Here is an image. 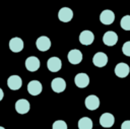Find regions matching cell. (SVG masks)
Instances as JSON below:
<instances>
[{"instance_id": "cell-11", "label": "cell", "mask_w": 130, "mask_h": 129, "mask_svg": "<svg viewBox=\"0 0 130 129\" xmlns=\"http://www.w3.org/2000/svg\"><path fill=\"white\" fill-rule=\"evenodd\" d=\"M29 103L25 99H19L15 103V110L18 114H26L29 111Z\"/></svg>"}, {"instance_id": "cell-10", "label": "cell", "mask_w": 130, "mask_h": 129, "mask_svg": "<svg viewBox=\"0 0 130 129\" xmlns=\"http://www.w3.org/2000/svg\"><path fill=\"white\" fill-rule=\"evenodd\" d=\"M7 85L11 90H17L22 85V80L18 75H11L7 79Z\"/></svg>"}, {"instance_id": "cell-2", "label": "cell", "mask_w": 130, "mask_h": 129, "mask_svg": "<svg viewBox=\"0 0 130 129\" xmlns=\"http://www.w3.org/2000/svg\"><path fill=\"white\" fill-rule=\"evenodd\" d=\"M36 46L37 48L42 51V52H45V51H48L50 48H51V41L48 37L46 36H41L37 39L36 41Z\"/></svg>"}, {"instance_id": "cell-22", "label": "cell", "mask_w": 130, "mask_h": 129, "mask_svg": "<svg viewBox=\"0 0 130 129\" xmlns=\"http://www.w3.org/2000/svg\"><path fill=\"white\" fill-rule=\"evenodd\" d=\"M122 52L125 56H128L130 57V41L126 42L123 44V47H122Z\"/></svg>"}, {"instance_id": "cell-5", "label": "cell", "mask_w": 130, "mask_h": 129, "mask_svg": "<svg viewBox=\"0 0 130 129\" xmlns=\"http://www.w3.org/2000/svg\"><path fill=\"white\" fill-rule=\"evenodd\" d=\"M129 72H130V67L124 62L118 63L115 67V74L120 78L126 77L129 74Z\"/></svg>"}, {"instance_id": "cell-21", "label": "cell", "mask_w": 130, "mask_h": 129, "mask_svg": "<svg viewBox=\"0 0 130 129\" xmlns=\"http://www.w3.org/2000/svg\"><path fill=\"white\" fill-rule=\"evenodd\" d=\"M52 129H67V124L63 120H57L53 123Z\"/></svg>"}, {"instance_id": "cell-18", "label": "cell", "mask_w": 130, "mask_h": 129, "mask_svg": "<svg viewBox=\"0 0 130 129\" xmlns=\"http://www.w3.org/2000/svg\"><path fill=\"white\" fill-rule=\"evenodd\" d=\"M9 49L14 53L20 52L23 49V41L20 38H17V37L12 38L9 41Z\"/></svg>"}, {"instance_id": "cell-14", "label": "cell", "mask_w": 130, "mask_h": 129, "mask_svg": "<svg viewBox=\"0 0 130 129\" xmlns=\"http://www.w3.org/2000/svg\"><path fill=\"white\" fill-rule=\"evenodd\" d=\"M103 42L106 46H114L118 42V35L115 31H107L103 36Z\"/></svg>"}, {"instance_id": "cell-15", "label": "cell", "mask_w": 130, "mask_h": 129, "mask_svg": "<svg viewBox=\"0 0 130 129\" xmlns=\"http://www.w3.org/2000/svg\"><path fill=\"white\" fill-rule=\"evenodd\" d=\"M25 67L28 71L35 72L40 68V60L35 56H30L25 60Z\"/></svg>"}, {"instance_id": "cell-25", "label": "cell", "mask_w": 130, "mask_h": 129, "mask_svg": "<svg viewBox=\"0 0 130 129\" xmlns=\"http://www.w3.org/2000/svg\"><path fill=\"white\" fill-rule=\"evenodd\" d=\"M0 129H5V128H3L2 126H0Z\"/></svg>"}, {"instance_id": "cell-17", "label": "cell", "mask_w": 130, "mask_h": 129, "mask_svg": "<svg viewBox=\"0 0 130 129\" xmlns=\"http://www.w3.org/2000/svg\"><path fill=\"white\" fill-rule=\"evenodd\" d=\"M68 61L71 63V64H79L82 60V53L77 50V49H73V50H70L68 55Z\"/></svg>"}, {"instance_id": "cell-20", "label": "cell", "mask_w": 130, "mask_h": 129, "mask_svg": "<svg viewBox=\"0 0 130 129\" xmlns=\"http://www.w3.org/2000/svg\"><path fill=\"white\" fill-rule=\"evenodd\" d=\"M120 25L124 30H130V15H125L121 18Z\"/></svg>"}, {"instance_id": "cell-1", "label": "cell", "mask_w": 130, "mask_h": 129, "mask_svg": "<svg viewBox=\"0 0 130 129\" xmlns=\"http://www.w3.org/2000/svg\"><path fill=\"white\" fill-rule=\"evenodd\" d=\"M100 20L103 24H106V25H109V24H112L115 20V14L112 10L110 9H106V10H103L100 14Z\"/></svg>"}, {"instance_id": "cell-16", "label": "cell", "mask_w": 130, "mask_h": 129, "mask_svg": "<svg viewBox=\"0 0 130 129\" xmlns=\"http://www.w3.org/2000/svg\"><path fill=\"white\" fill-rule=\"evenodd\" d=\"M114 123H115V117L111 113H104L100 117V124L105 128L112 127Z\"/></svg>"}, {"instance_id": "cell-4", "label": "cell", "mask_w": 130, "mask_h": 129, "mask_svg": "<svg viewBox=\"0 0 130 129\" xmlns=\"http://www.w3.org/2000/svg\"><path fill=\"white\" fill-rule=\"evenodd\" d=\"M47 67L51 72H58L62 67V62L58 57H51L47 61Z\"/></svg>"}, {"instance_id": "cell-9", "label": "cell", "mask_w": 130, "mask_h": 129, "mask_svg": "<svg viewBox=\"0 0 130 129\" xmlns=\"http://www.w3.org/2000/svg\"><path fill=\"white\" fill-rule=\"evenodd\" d=\"M73 17V11L69 7H62L58 12V18L62 22H69Z\"/></svg>"}, {"instance_id": "cell-3", "label": "cell", "mask_w": 130, "mask_h": 129, "mask_svg": "<svg viewBox=\"0 0 130 129\" xmlns=\"http://www.w3.org/2000/svg\"><path fill=\"white\" fill-rule=\"evenodd\" d=\"M92 63L96 67H104L108 63V56L103 52H98L93 55Z\"/></svg>"}, {"instance_id": "cell-12", "label": "cell", "mask_w": 130, "mask_h": 129, "mask_svg": "<svg viewBox=\"0 0 130 129\" xmlns=\"http://www.w3.org/2000/svg\"><path fill=\"white\" fill-rule=\"evenodd\" d=\"M94 40V35L90 31V30H82L79 35V42L82 44V45H85V46H88L90 44H92Z\"/></svg>"}, {"instance_id": "cell-6", "label": "cell", "mask_w": 130, "mask_h": 129, "mask_svg": "<svg viewBox=\"0 0 130 129\" xmlns=\"http://www.w3.org/2000/svg\"><path fill=\"white\" fill-rule=\"evenodd\" d=\"M74 82H75L77 87L84 88L89 84V77L86 73H78L75 75Z\"/></svg>"}, {"instance_id": "cell-24", "label": "cell", "mask_w": 130, "mask_h": 129, "mask_svg": "<svg viewBox=\"0 0 130 129\" xmlns=\"http://www.w3.org/2000/svg\"><path fill=\"white\" fill-rule=\"evenodd\" d=\"M3 96H4V92H3L2 88H0V101L3 99Z\"/></svg>"}, {"instance_id": "cell-23", "label": "cell", "mask_w": 130, "mask_h": 129, "mask_svg": "<svg viewBox=\"0 0 130 129\" xmlns=\"http://www.w3.org/2000/svg\"><path fill=\"white\" fill-rule=\"evenodd\" d=\"M121 129H130V120H126L122 123Z\"/></svg>"}, {"instance_id": "cell-7", "label": "cell", "mask_w": 130, "mask_h": 129, "mask_svg": "<svg viewBox=\"0 0 130 129\" xmlns=\"http://www.w3.org/2000/svg\"><path fill=\"white\" fill-rule=\"evenodd\" d=\"M43 90V86L42 83L38 80H31L28 82L27 84V91L29 94L31 95H38L42 92Z\"/></svg>"}, {"instance_id": "cell-19", "label": "cell", "mask_w": 130, "mask_h": 129, "mask_svg": "<svg viewBox=\"0 0 130 129\" xmlns=\"http://www.w3.org/2000/svg\"><path fill=\"white\" fill-rule=\"evenodd\" d=\"M78 129H92V121L88 117H82L78 121Z\"/></svg>"}, {"instance_id": "cell-8", "label": "cell", "mask_w": 130, "mask_h": 129, "mask_svg": "<svg viewBox=\"0 0 130 129\" xmlns=\"http://www.w3.org/2000/svg\"><path fill=\"white\" fill-rule=\"evenodd\" d=\"M84 104H85V107L90 110V111H93V110H96L99 107H100V100L96 95L94 94H89L86 96L85 101H84Z\"/></svg>"}, {"instance_id": "cell-13", "label": "cell", "mask_w": 130, "mask_h": 129, "mask_svg": "<svg viewBox=\"0 0 130 129\" xmlns=\"http://www.w3.org/2000/svg\"><path fill=\"white\" fill-rule=\"evenodd\" d=\"M51 87L55 92H62L66 88V82L61 77H56L51 82Z\"/></svg>"}]
</instances>
